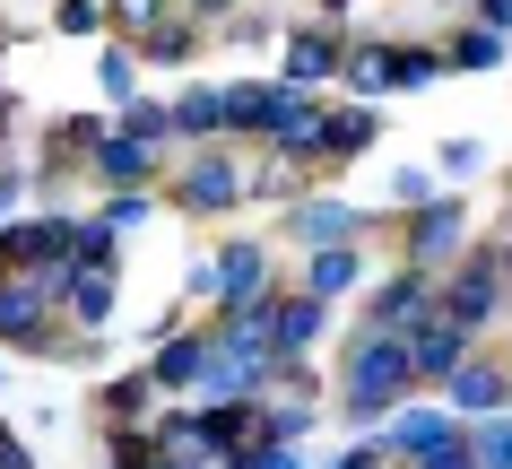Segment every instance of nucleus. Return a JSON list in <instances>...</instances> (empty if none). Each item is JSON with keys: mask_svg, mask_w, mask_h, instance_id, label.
<instances>
[{"mask_svg": "<svg viewBox=\"0 0 512 469\" xmlns=\"http://www.w3.org/2000/svg\"><path fill=\"white\" fill-rule=\"evenodd\" d=\"M408 383H417V374H408V339L400 331H356V348H348V400H339L348 426H374Z\"/></svg>", "mask_w": 512, "mask_h": 469, "instance_id": "obj_1", "label": "nucleus"}, {"mask_svg": "<svg viewBox=\"0 0 512 469\" xmlns=\"http://www.w3.org/2000/svg\"><path fill=\"white\" fill-rule=\"evenodd\" d=\"M495 304H504V278H495V252H486V261H469V270L443 287V304H434V313H443V322H460V331L478 339L486 322H495Z\"/></svg>", "mask_w": 512, "mask_h": 469, "instance_id": "obj_2", "label": "nucleus"}, {"mask_svg": "<svg viewBox=\"0 0 512 469\" xmlns=\"http://www.w3.org/2000/svg\"><path fill=\"white\" fill-rule=\"evenodd\" d=\"M296 113H304V87H226V131H243V139H270Z\"/></svg>", "mask_w": 512, "mask_h": 469, "instance_id": "obj_3", "label": "nucleus"}, {"mask_svg": "<svg viewBox=\"0 0 512 469\" xmlns=\"http://www.w3.org/2000/svg\"><path fill=\"white\" fill-rule=\"evenodd\" d=\"M44 322H53V287L44 278H0V339L44 348Z\"/></svg>", "mask_w": 512, "mask_h": 469, "instance_id": "obj_4", "label": "nucleus"}, {"mask_svg": "<svg viewBox=\"0 0 512 469\" xmlns=\"http://www.w3.org/2000/svg\"><path fill=\"white\" fill-rule=\"evenodd\" d=\"M174 200L183 209H200V218H217V209H235L243 200V183H235V157H217V148H200L183 166V183H174Z\"/></svg>", "mask_w": 512, "mask_h": 469, "instance_id": "obj_5", "label": "nucleus"}, {"mask_svg": "<svg viewBox=\"0 0 512 469\" xmlns=\"http://www.w3.org/2000/svg\"><path fill=\"white\" fill-rule=\"evenodd\" d=\"M408 339V374H452L460 357H469V331L460 322H443V313H426L417 331H400Z\"/></svg>", "mask_w": 512, "mask_h": 469, "instance_id": "obj_6", "label": "nucleus"}, {"mask_svg": "<svg viewBox=\"0 0 512 469\" xmlns=\"http://www.w3.org/2000/svg\"><path fill=\"white\" fill-rule=\"evenodd\" d=\"M434 313V278L426 270H400L391 287H374V313H365V331H391V322H426Z\"/></svg>", "mask_w": 512, "mask_h": 469, "instance_id": "obj_7", "label": "nucleus"}, {"mask_svg": "<svg viewBox=\"0 0 512 469\" xmlns=\"http://www.w3.org/2000/svg\"><path fill=\"white\" fill-rule=\"evenodd\" d=\"M443 383H452V409H460V417H495V409L512 400V374H504V365H469V357H460Z\"/></svg>", "mask_w": 512, "mask_h": 469, "instance_id": "obj_8", "label": "nucleus"}, {"mask_svg": "<svg viewBox=\"0 0 512 469\" xmlns=\"http://www.w3.org/2000/svg\"><path fill=\"white\" fill-rule=\"evenodd\" d=\"M96 174H105L113 192H122V183H148V174H157V139H131V131H96Z\"/></svg>", "mask_w": 512, "mask_h": 469, "instance_id": "obj_9", "label": "nucleus"}, {"mask_svg": "<svg viewBox=\"0 0 512 469\" xmlns=\"http://www.w3.org/2000/svg\"><path fill=\"white\" fill-rule=\"evenodd\" d=\"M452 235H460V200H426L417 226H408V270H434L452 252Z\"/></svg>", "mask_w": 512, "mask_h": 469, "instance_id": "obj_10", "label": "nucleus"}, {"mask_svg": "<svg viewBox=\"0 0 512 469\" xmlns=\"http://www.w3.org/2000/svg\"><path fill=\"white\" fill-rule=\"evenodd\" d=\"M339 61H348L339 27H304L296 44H287V87H304V79H339Z\"/></svg>", "mask_w": 512, "mask_h": 469, "instance_id": "obj_11", "label": "nucleus"}, {"mask_svg": "<svg viewBox=\"0 0 512 469\" xmlns=\"http://www.w3.org/2000/svg\"><path fill=\"white\" fill-rule=\"evenodd\" d=\"M443 443H452V417H434V409H408V417H391L382 452H408V461H426V452H443Z\"/></svg>", "mask_w": 512, "mask_h": 469, "instance_id": "obj_12", "label": "nucleus"}, {"mask_svg": "<svg viewBox=\"0 0 512 469\" xmlns=\"http://www.w3.org/2000/svg\"><path fill=\"white\" fill-rule=\"evenodd\" d=\"M270 287V261H261V244H235V252H217V296L243 304V296H261Z\"/></svg>", "mask_w": 512, "mask_h": 469, "instance_id": "obj_13", "label": "nucleus"}, {"mask_svg": "<svg viewBox=\"0 0 512 469\" xmlns=\"http://www.w3.org/2000/svg\"><path fill=\"white\" fill-rule=\"evenodd\" d=\"M348 287H356V252H348V244H322L313 261H304V296H313V304L348 296Z\"/></svg>", "mask_w": 512, "mask_h": 469, "instance_id": "obj_14", "label": "nucleus"}, {"mask_svg": "<svg viewBox=\"0 0 512 469\" xmlns=\"http://www.w3.org/2000/svg\"><path fill=\"white\" fill-rule=\"evenodd\" d=\"M165 122H174L183 139H217L226 131V96H217V87H183V105L165 113Z\"/></svg>", "mask_w": 512, "mask_h": 469, "instance_id": "obj_15", "label": "nucleus"}, {"mask_svg": "<svg viewBox=\"0 0 512 469\" xmlns=\"http://www.w3.org/2000/svg\"><path fill=\"white\" fill-rule=\"evenodd\" d=\"M53 296L70 304L79 322H105V313H113V270H70V278L53 287Z\"/></svg>", "mask_w": 512, "mask_h": 469, "instance_id": "obj_16", "label": "nucleus"}, {"mask_svg": "<svg viewBox=\"0 0 512 469\" xmlns=\"http://www.w3.org/2000/svg\"><path fill=\"white\" fill-rule=\"evenodd\" d=\"M270 339H278V357H296V348H313V339H322V304H313V296L278 304V313H270Z\"/></svg>", "mask_w": 512, "mask_h": 469, "instance_id": "obj_17", "label": "nucleus"}, {"mask_svg": "<svg viewBox=\"0 0 512 469\" xmlns=\"http://www.w3.org/2000/svg\"><path fill=\"white\" fill-rule=\"evenodd\" d=\"M200 365H209V339H165V348H157V374H148V383L183 391V383H200Z\"/></svg>", "mask_w": 512, "mask_h": 469, "instance_id": "obj_18", "label": "nucleus"}, {"mask_svg": "<svg viewBox=\"0 0 512 469\" xmlns=\"http://www.w3.org/2000/svg\"><path fill=\"white\" fill-rule=\"evenodd\" d=\"M296 235H304V244H348V235H356V209H339V200H304V209H296Z\"/></svg>", "mask_w": 512, "mask_h": 469, "instance_id": "obj_19", "label": "nucleus"}, {"mask_svg": "<svg viewBox=\"0 0 512 469\" xmlns=\"http://www.w3.org/2000/svg\"><path fill=\"white\" fill-rule=\"evenodd\" d=\"M365 139H374V113H365V105H348V113H322V148H313V157H356Z\"/></svg>", "mask_w": 512, "mask_h": 469, "instance_id": "obj_20", "label": "nucleus"}, {"mask_svg": "<svg viewBox=\"0 0 512 469\" xmlns=\"http://www.w3.org/2000/svg\"><path fill=\"white\" fill-rule=\"evenodd\" d=\"M495 61H504V35L495 27H460L443 44V70H495Z\"/></svg>", "mask_w": 512, "mask_h": 469, "instance_id": "obj_21", "label": "nucleus"}, {"mask_svg": "<svg viewBox=\"0 0 512 469\" xmlns=\"http://www.w3.org/2000/svg\"><path fill=\"white\" fill-rule=\"evenodd\" d=\"M469 452H478V469H512V426H504V417H478Z\"/></svg>", "mask_w": 512, "mask_h": 469, "instance_id": "obj_22", "label": "nucleus"}, {"mask_svg": "<svg viewBox=\"0 0 512 469\" xmlns=\"http://www.w3.org/2000/svg\"><path fill=\"white\" fill-rule=\"evenodd\" d=\"M191 53H200L191 27H148V61H191Z\"/></svg>", "mask_w": 512, "mask_h": 469, "instance_id": "obj_23", "label": "nucleus"}, {"mask_svg": "<svg viewBox=\"0 0 512 469\" xmlns=\"http://www.w3.org/2000/svg\"><path fill=\"white\" fill-rule=\"evenodd\" d=\"M113 27H122V35H148V27H165V0H113Z\"/></svg>", "mask_w": 512, "mask_h": 469, "instance_id": "obj_24", "label": "nucleus"}, {"mask_svg": "<svg viewBox=\"0 0 512 469\" xmlns=\"http://www.w3.org/2000/svg\"><path fill=\"white\" fill-rule=\"evenodd\" d=\"M434 70H443L434 53H391V87H426Z\"/></svg>", "mask_w": 512, "mask_h": 469, "instance_id": "obj_25", "label": "nucleus"}, {"mask_svg": "<svg viewBox=\"0 0 512 469\" xmlns=\"http://www.w3.org/2000/svg\"><path fill=\"white\" fill-rule=\"evenodd\" d=\"M105 409H113V417H139V409H148V374H131V383H113V391H105Z\"/></svg>", "mask_w": 512, "mask_h": 469, "instance_id": "obj_26", "label": "nucleus"}, {"mask_svg": "<svg viewBox=\"0 0 512 469\" xmlns=\"http://www.w3.org/2000/svg\"><path fill=\"white\" fill-rule=\"evenodd\" d=\"M96 79H105V96L131 105V53H105V61H96Z\"/></svg>", "mask_w": 512, "mask_h": 469, "instance_id": "obj_27", "label": "nucleus"}, {"mask_svg": "<svg viewBox=\"0 0 512 469\" xmlns=\"http://www.w3.org/2000/svg\"><path fill=\"white\" fill-rule=\"evenodd\" d=\"M391 200H400V209H426V200H434V183H426L417 166H400V183H391Z\"/></svg>", "mask_w": 512, "mask_h": 469, "instance_id": "obj_28", "label": "nucleus"}, {"mask_svg": "<svg viewBox=\"0 0 512 469\" xmlns=\"http://www.w3.org/2000/svg\"><path fill=\"white\" fill-rule=\"evenodd\" d=\"M426 469H478V452H469V443L452 435V443H443V452H426Z\"/></svg>", "mask_w": 512, "mask_h": 469, "instance_id": "obj_29", "label": "nucleus"}, {"mask_svg": "<svg viewBox=\"0 0 512 469\" xmlns=\"http://www.w3.org/2000/svg\"><path fill=\"white\" fill-rule=\"evenodd\" d=\"M53 27H70V35H87V27H96V9H87V0H61V9H53Z\"/></svg>", "mask_w": 512, "mask_h": 469, "instance_id": "obj_30", "label": "nucleus"}, {"mask_svg": "<svg viewBox=\"0 0 512 469\" xmlns=\"http://www.w3.org/2000/svg\"><path fill=\"white\" fill-rule=\"evenodd\" d=\"M0 469H35V461H27V443L9 435V426H0Z\"/></svg>", "mask_w": 512, "mask_h": 469, "instance_id": "obj_31", "label": "nucleus"}, {"mask_svg": "<svg viewBox=\"0 0 512 469\" xmlns=\"http://www.w3.org/2000/svg\"><path fill=\"white\" fill-rule=\"evenodd\" d=\"M478 18H486L495 35H504V27H512V0H478Z\"/></svg>", "mask_w": 512, "mask_h": 469, "instance_id": "obj_32", "label": "nucleus"}, {"mask_svg": "<svg viewBox=\"0 0 512 469\" xmlns=\"http://www.w3.org/2000/svg\"><path fill=\"white\" fill-rule=\"evenodd\" d=\"M374 461H382L374 443H356V452H339V461H330V469H374Z\"/></svg>", "mask_w": 512, "mask_h": 469, "instance_id": "obj_33", "label": "nucleus"}, {"mask_svg": "<svg viewBox=\"0 0 512 469\" xmlns=\"http://www.w3.org/2000/svg\"><path fill=\"white\" fill-rule=\"evenodd\" d=\"M495 278H504V296H512V244H504V252H495Z\"/></svg>", "mask_w": 512, "mask_h": 469, "instance_id": "obj_34", "label": "nucleus"}, {"mask_svg": "<svg viewBox=\"0 0 512 469\" xmlns=\"http://www.w3.org/2000/svg\"><path fill=\"white\" fill-rule=\"evenodd\" d=\"M191 9H235V0H191Z\"/></svg>", "mask_w": 512, "mask_h": 469, "instance_id": "obj_35", "label": "nucleus"}, {"mask_svg": "<svg viewBox=\"0 0 512 469\" xmlns=\"http://www.w3.org/2000/svg\"><path fill=\"white\" fill-rule=\"evenodd\" d=\"M322 9H330V18H339V9H348V0H322Z\"/></svg>", "mask_w": 512, "mask_h": 469, "instance_id": "obj_36", "label": "nucleus"}, {"mask_svg": "<svg viewBox=\"0 0 512 469\" xmlns=\"http://www.w3.org/2000/svg\"><path fill=\"white\" fill-rule=\"evenodd\" d=\"M165 469H174V461H165Z\"/></svg>", "mask_w": 512, "mask_h": 469, "instance_id": "obj_37", "label": "nucleus"}]
</instances>
